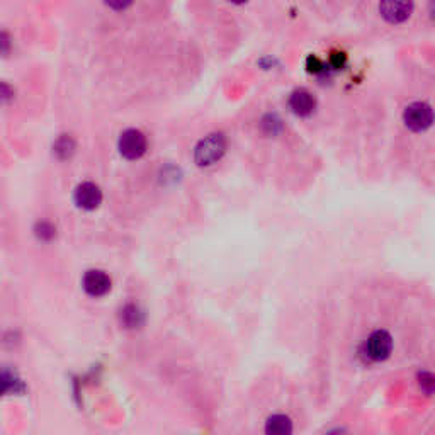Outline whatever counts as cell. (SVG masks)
<instances>
[{"label":"cell","mask_w":435,"mask_h":435,"mask_svg":"<svg viewBox=\"0 0 435 435\" xmlns=\"http://www.w3.org/2000/svg\"><path fill=\"white\" fill-rule=\"evenodd\" d=\"M226 152V138L223 133H211L197 143L194 160L199 167H211L218 164Z\"/></svg>","instance_id":"6da1fadb"},{"label":"cell","mask_w":435,"mask_h":435,"mask_svg":"<svg viewBox=\"0 0 435 435\" xmlns=\"http://www.w3.org/2000/svg\"><path fill=\"white\" fill-rule=\"evenodd\" d=\"M403 121L406 128L415 133L427 131L434 123V111L427 102H412L405 107Z\"/></svg>","instance_id":"7a4b0ae2"},{"label":"cell","mask_w":435,"mask_h":435,"mask_svg":"<svg viewBox=\"0 0 435 435\" xmlns=\"http://www.w3.org/2000/svg\"><path fill=\"white\" fill-rule=\"evenodd\" d=\"M393 352V337L388 330H376L364 344V354L372 362H383Z\"/></svg>","instance_id":"3957f363"},{"label":"cell","mask_w":435,"mask_h":435,"mask_svg":"<svg viewBox=\"0 0 435 435\" xmlns=\"http://www.w3.org/2000/svg\"><path fill=\"white\" fill-rule=\"evenodd\" d=\"M146 136L143 135L140 129H126L124 133H121L120 142H118V148L120 153L128 160H138L145 155L146 152Z\"/></svg>","instance_id":"277c9868"},{"label":"cell","mask_w":435,"mask_h":435,"mask_svg":"<svg viewBox=\"0 0 435 435\" xmlns=\"http://www.w3.org/2000/svg\"><path fill=\"white\" fill-rule=\"evenodd\" d=\"M82 287H84L85 293L92 298H102L106 296L107 293L113 287V280H111L109 276L104 271H99V269H92V271H87L82 278Z\"/></svg>","instance_id":"5b68a950"},{"label":"cell","mask_w":435,"mask_h":435,"mask_svg":"<svg viewBox=\"0 0 435 435\" xmlns=\"http://www.w3.org/2000/svg\"><path fill=\"white\" fill-rule=\"evenodd\" d=\"M75 204H77L80 210L85 211H93L100 206L102 203V190L99 189V186H96L93 182H82L80 186H77L74 194Z\"/></svg>","instance_id":"8992f818"},{"label":"cell","mask_w":435,"mask_h":435,"mask_svg":"<svg viewBox=\"0 0 435 435\" xmlns=\"http://www.w3.org/2000/svg\"><path fill=\"white\" fill-rule=\"evenodd\" d=\"M289 107L296 116L306 118L316 109V99L306 89H296L289 97Z\"/></svg>","instance_id":"52a82bcc"},{"label":"cell","mask_w":435,"mask_h":435,"mask_svg":"<svg viewBox=\"0 0 435 435\" xmlns=\"http://www.w3.org/2000/svg\"><path fill=\"white\" fill-rule=\"evenodd\" d=\"M413 3L408 2H383L379 3V12L388 23L398 24L403 23L412 16Z\"/></svg>","instance_id":"ba28073f"},{"label":"cell","mask_w":435,"mask_h":435,"mask_svg":"<svg viewBox=\"0 0 435 435\" xmlns=\"http://www.w3.org/2000/svg\"><path fill=\"white\" fill-rule=\"evenodd\" d=\"M265 435H293L294 434V423L291 416L284 415V413H274L267 419L264 427Z\"/></svg>","instance_id":"9c48e42d"},{"label":"cell","mask_w":435,"mask_h":435,"mask_svg":"<svg viewBox=\"0 0 435 435\" xmlns=\"http://www.w3.org/2000/svg\"><path fill=\"white\" fill-rule=\"evenodd\" d=\"M120 320H121V325H123L124 328H128V330L142 328L143 323H145V313H143V310L138 306V304L128 303L121 308Z\"/></svg>","instance_id":"30bf717a"},{"label":"cell","mask_w":435,"mask_h":435,"mask_svg":"<svg viewBox=\"0 0 435 435\" xmlns=\"http://www.w3.org/2000/svg\"><path fill=\"white\" fill-rule=\"evenodd\" d=\"M23 391L24 384L16 374L12 371H7V369L0 371V397L9 393H23Z\"/></svg>","instance_id":"8fae6325"},{"label":"cell","mask_w":435,"mask_h":435,"mask_svg":"<svg viewBox=\"0 0 435 435\" xmlns=\"http://www.w3.org/2000/svg\"><path fill=\"white\" fill-rule=\"evenodd\" d=\"M74 152H75V142L71 140V136H68V135L60 136V138L55 142V145H53V153H55L60 160H67V158H70L71 155H74Z\"/></svg>","instance_id":"7c38bea8"},{"label":"cell","mask_w":435,"mask_h":435,"mask_svg":"<svg viewBox=\"0 0 435 435\" xmlns=\"http://www.w3.org/2000/svg\"><path fill=\"white\" fill-rule=\"evenodd\" d=\"M419 386L422 388L423 393H427L430 397V394L434 393V388H435L434 374L429 372V371L419 372Z\"/></svg>","instance_id":"4fadbf2b"},{"label":"cell","mask_w":435,"mask_h":435,"mask_svg":"<svg viewBox=\"0 0 435 435\" xmlns=\"http://www.w3.org/2000/svg\"><path fill=\"white\" fill-rule=\"evenodd\" d=\"M36 235L39 236L41 240H52L53 236H55V226L52 225V223H46V221H41L38 223V226H36Z\"/></svg>","instance_id":"5bb4252c"},{"label":"cell","mask_w":435,"mask_h":435,"mask_svg":"<svg viewBox=\"0 0 435 435\" xmlns=\"http://www.w3.org/2000/svg\"><path fill=\"white\" fill-rule=\"evenodd\" d=\"M306 68L310 71H313V74H320V71H323V63L322 60L316 58V56H308V62H306Z\"/></svg>","instance_id":"9a60e30c"},{"label":"cell","mask_w":435,"mask_h":435,"mask_svg":"<svg viewBox=\"0 0 435 435\" xmlns=\"http://www.w3.org/2000/svg\"><path fill=\"white\" fill-rule=\"evenodd\" d=\"M10 46H12V43H10L9 34L0 31V55H7L10 52Z\"/></svg>","instance_id":"2e32d148"},{"label":"cell","mask_w":435,"mask_h":435,"mask_svg":"<svg viewBox=\"0 0 435 435\" xmlns=\"http://www.w3.org/2000/svg\"><path fill=\"white\" fill-rule=\"evenodd\" d=\"M12 97H14V92H12V89H10V85L0 82V102H7V100H10Z\"/></svg>","instance_id":"e0dca14e"},{"label":"cell","mask_w":435,"mask_h":435,"mask_svg":"<svg viewBox=\"0 0 435 435\" xmlns=\"http://www.w3.org/2000/svg\"><path fill=\"white\" fill-rule=\"evenodd\" d=\"M330 60H332V67L340 68V67H344L345 62H347V56H345L344 53H333Z\"/></svg>","instance_id":"ac0fdd59"}]
</instances>
